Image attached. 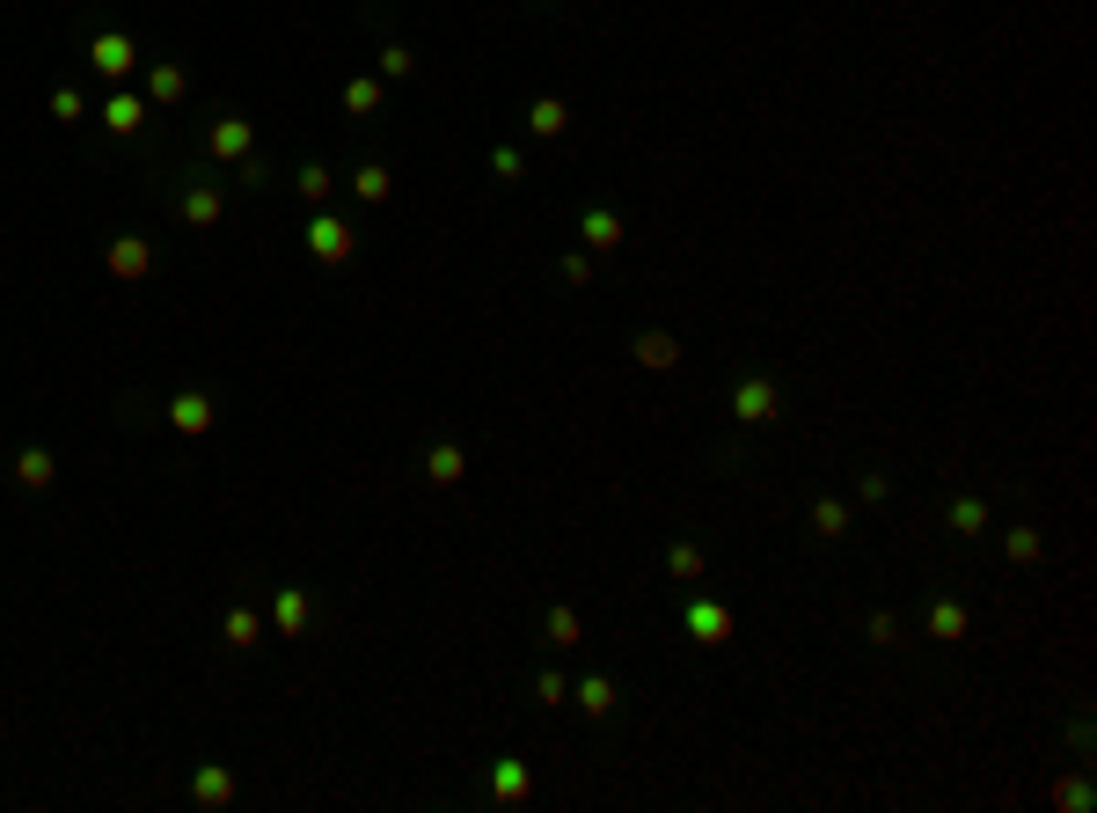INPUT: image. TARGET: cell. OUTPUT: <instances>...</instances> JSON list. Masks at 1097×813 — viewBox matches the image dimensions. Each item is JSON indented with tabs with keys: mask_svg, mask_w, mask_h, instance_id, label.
Wrapping results in <instances>:
<instances>
[{
	"mask_svg": "<svg viewBox=\"0 0 1097 813\" xmlns=\"http://www.w3.org/2000/svg\"><path fill=\"white\" fill-rule=\"evenodd\" d=\"M680 631L696 637V645H731L739 616H731L725 602H710V594H688V602H680Z\"/></svg>",
	"mask_w": 1097,
	"mask_h": 813,
	"instance_id": "1",
	"label": "cell"
},
{
	"mask_svg": "<svg viewBox=\"0 0 1097 813\" xmlns=\"http://www.w3.org/2000/svg\"><path fill=\"white\" fill-rule=\"evenodd\" d=\"M776 410H784V389H776L768 374H739V381H731V418L739 425H768Z\"/></svg>",
	"mask_w": 1097,
	"mask_h": 813,
	"instance_id": "2",
	"label": "cell"
},
{
	"mask_svg": "<svg viewBox=\"0 0 1097 813\" xmlns=\"http://www.w3.org/2000/svg\"><path fill=\"white\" fill-rule=\"evenodd\" d=\"M220 212H227V191L212 177H198V184H183V191H176V220H183V228H220Z\"/></svg>",
	"mask_w": 1097,
	"mask_h": 813,
	"instance_id": "3",
	"label": "cell"
},
{
	"mask_svg": "<svg viewBox=\"0 0 1097 813\" xmlns=\"http://www.w3.org/2000/svg\"><path fill=\"white\" fill-rule=\"evenodd\" d=\"M308 249L322 257V265H351L359 235H351V220H345V212H315V220H308Z\"/></svg>",
	"mask_w": 1097,
	"mask_h": 813,
	"instance_id": "4",
	"label": "cell"
},
{
	"mask_svg": "<svg viewBox=\"0 0 1097 813\" xmlns=\"http://www.w3.org/2000/svg\"><path fill=\"white\" fill-rule=\"evenodd\" d=\"M923 631H929V645H966V631H974V616H966V602H951V594H937V602L923 608Z\"/></svg>",
	"mask_w": 1097,
	"mask_h": 813,
	"instance_id": "5",
	"label": "cell"
},
{
	"mask_svg": "<svg viewBox=\"0 0 1097 813\" xmlns=\"http://www.w3.org/2000/svg\"><path fill=\"white\" fill-rule=\"evenodd\" d=\"M88 67H96V73H110V81H124V73L140 67V44H132L124 30H103L96 44H88Z\"/></svg>",
	"mask_w": 1097,
	"mask_h": 813,
	"instance_id": "6",
	"label": "cell"
},
{
	"mask_svg": "<svg viewBox=\"0 0 1097 813\" xmlns=\"http://www.w3.org/2000/svg\"><path fill=\"white\" fill-rule=\"evenodd\" d=\"M206 155H212V161H242V155H257V125H249V118H212Z\"/></svg>",
	"mask_w": 1097,
	"mask_h": 813,
	"instance_id": "7",
	"label": "cell"
},
{
	"mask_svg": "<svg viewBox=\"0 0 1097 813\" xmlns=\"http://www.w3.org/2000/svg\"><path fill=\"white\" fill-rule=\"evenodd\" d=\"M944 528H951V535H966V543H974V535H988V528H995V506H988V498H980V492H958L951 506H944Z\"/></svg>",
	"mask_w": 1097,
	"mask_h": 813,
	"instance_id": "8",
	"label": "cell"
},
{
	"mask_svg": "<svg viewBox=\"0 0 1097 813\" xmlns=\"http://www.w3.org/2000/svg\"><path fill=\"white\" fill-rule=\"evenodd\" d=\"M169 425L183 433V440L212 433V396H206V389H176V396H169Z\"/></svg>",
	"mask_w": 1097,
	"mask_h": 813,
	"instance_id": "9",
	"label": "cell"
},
{
	"mask_svg": "<svg viewBox=\"0 0 1097 813\" xmlns=\"http://www.w3.org/2000/svg\"><path fill=\"white\" fill-rule=\"evenodd\" d=\"M103 265H110V279H147V271H154V249H147V235H118V242L103 249Z\"/></svg>",
	"mask_w": 1097,
	"mask_h": 813,
	"instance_id": "10",
	"label": "cell"
},
{
	"mask_svg": "<svg viewBox=\"0 0 1097 813\" xmlns=\"http://www.w3.org/2000/svg\"><path fill=\"white\" fill-rule=\"evenodd\" d=\"M527 792H535V777H527L520 755H498V762H490V799H498V806H520Z\"/></svg>",
	"mask_w": 1097,
	"mask_h": 813,
	"instance_id": "11",
	"label": "cell"
},
{
	"mask_svg": "<svg viewBox=\"0 0 1097 813\" xmlns=\"http://www.w3.org/2000/svg\"><path fill=\"white\" fill-rule=\"evenodd\" d=\"M271 623H279L286 637H300L315 623V602H308V586H279V594H271Z\"/></svg>",
	"mask_w": 1097,
	"mask_h": 813,
	"instance_id": "12",
	"label": "cell"
},
{
	"mask_svg": "<svg viewBox=\"0 0 1097 813\" xmlns=\"http://www.w3.org/2000/svg\"><path fill=\"white\" fill-rule=\"evenodd\" d=\"M637 367L674 374V367H680V337H674V330H645V337H637Z\"/></svg>",
	"mask_w": 1097,
	"mask_h": 813,
	"instance_id": "13",
	"label": "cell"
},
{
	"mask_svg": "<svg viewBox=\"0 0 1097 813\" xmlns=\"http://www.w3.org/2000/svg\"><path fill=\"white\" fill-rule=\"evenodd\" d=\"M564 125H571L564 96H535V103H527V132H535V140H564Z\"/></svg>",
	"mask_w": 1097,
	"mask_h": 813,
	"instance_id": "14",
	"label": "cell"
},
{
	"mask_svg": "<svg viewBox=\"0 0 1097 813\" xmlns=\"http://www.w3.org/2000/svg\"><path fill=\"white\" fill-rule=\"evenodd\" d=\"M578 235H586V249H615V242H622V212L586 206V212H578Z\"/></svg>",
	"mask_w": 1097,
	"mask_h": 813,
	"instance_id": "15",
	"label": "cell"
},
{
	"mask_svg": "<svg viewBox=\"0 0 1097 813\" xmlns=\"http://www.w3.org/2000/svg\"><path fill=\"white\" fill-rule=\"evenodd\" d=\"M541 637H549L557 653H571V645H586V616L557 602V608H549V616H541Z\"/></svg>",
	"mask_w": 1097,
	"mask_h": 813,
	"instance_id": "16",
	"label": "cell"
},
{
	"mask_svg": "<svg viewBox=\"0 0 1097 813\" xmlns=\"http://www.w3.org/2000/svg\"><path fill=\"white\" fill-rule=\"evenodd\" d=\"M191 799L198 806H227V799H235V770H227V762H206L191 777Z\"/></svg>",
	"mask_w": 1097,
	"mask_h": 813,
	"instance_id": "17",
	"label": "cell"
},
{
	"mask_svg": "<svg viewBox=\"0 0 1097 813\" xmlns=\"http://www.w3.org/2000/svg\"><path fill=\"white\" fill-rule=\"evenodd\" d=\"M52 477H59L52 447H22V455H16V484H22V492H44Z\"/></svg>",
	"mask_w": 1097,
	"mask_h": 813,
	"instance_id": "18",
	"label": "cell"
},
{
	"mask_svg": "<svg viewBox=\"0 0 1097 813\" xmlns=\"http://www.w3.org/2000/svg\"><path fill=\"white\" fill-rule=\"evenodd\" d=\"M425 477H432V484H461V477H469V455H461V440H439L432 455H425Z\"/></svg>",
	"mask_w": 1097,
	"mask_h": 813,
	"instance_id": "19",
	"label": "cell"
},
{
	"mask_svg": "<svg viewBox=\"0 0 1097 813\" xmlns=\"http://www.w3.org/2000/svg\"><path fill=\"white\" fill-rule=\"evenodd\" d=\"M666 572H674L680 586H696L702 572H710V549H702V543H674V549H666Z\"/></svg>",
	"mask_w": 1097,
	"mask_h": 813,
	"instance_id": "20",
	"label": "cell"
},
{
	"mask_svg": "<svg viewBox=\"0 0 1097 813\" xmlns=\"http://www.w3.org/2000/svg\"><path fill=\"white\" fill-rule=\"evenodd\" d=\"M1003 557H1010V565H1039V557H1046V535L1031 528V520H1017V528L1003 535Z\"/></svg>",
	"mask_w": 1097,
	"mask_h": 813,
	"instance_id": "21",
	"label": "cell"
},
{
	"mask_svg": "<svg viewBox=\"0 0 1097 813\" xmlns=\"http://www.w3.org/2000/svg\"><path fill=\"white\" fill-rule=\"evenodd\" d=\"M257 637H263V616L235 602V608H227V645H235V653H257Z\"/></svg>",
	"mask_w": 1097,
	"mask_h": 813,
	"instance_id": "22",
	"label": "cell"
},
{
	"mask_svg": "<svg viewBox=\"0 0 1097 813\" xmlns=\"http://www.w3.org/2000/svg\"><path fill=\"white\" fill-rule=\"evenodd\" d=\"M571 696H578V711H586V718H608V711H615V682H608V674H586Z\"/></svg>",
	"mask_w": 1097,
	"mask_h": 813,
	"instance_id": "23",
	"label": "cell"
},
{
	"mask_svg": "<svg viewBox=\"0 0 1097 813\" xmlns=\"http://www.w3.org/2000/svg\"><path fill=\"white\" fill-rule=\"evenodd\" d=\"M103 125H110V132H124V140H132V132H140V125H147V103H140V96H110V103H103Z\"/></svg>",
	"mask_w": 1097,
	"mask_h": 813,
	"instance_id": "24",
	"label": "cell"
},
{
	"mask_svg": "<svg viewBox=\"0 0 1097 813\" xmlns=\"http://www.w3.org/2000/svg\"><path fill=\"white\" fill-rule=\"evenodd\" d=\"M345 110L351 118H373V110H381V81H373V73H351L345 81Z\"/></svg>",
	"mask_w": 1097,
	"mask_h": 813,
	"instance_id": "25",
	"label": "cell"
},
{
	"mask_svg": "<svg viewBox=\"0 0 1097 813\" xmlns=\"http://www.w3.org/2000/svg\"><path fill=\"white\" fill-rule=\"evenodd\" d=\"M351 191H359L366 206H381V198L396 191V184H388V169H381V161H359V169H351Z\"/></svg>",
	"mask_w": 1097,
	"mask_h": 813,
	"instance_id": "26",
	"label": "cell"
},
{
	"mask_svg": "<svg viewBox=\"0 0 1097 813\" xmlns=\"http://www.w3.org/2000/svg\"><path fill=\"white\" fill-rule=\"evenodd\" d=\"M183 89H191L183 67H154V73H147V103H183Z\"/></svg>",
	"mask_w": 1097,
	"mask_h": 813,
	"instance_id": "27",
	"label": "cell"
},
{
	"mask_svg": "<svg viewBox=\"0 0 1097 813\" xmlns=\"http://www.w3.org/2000/svg\"><path fill=\"white\" fill-rule=\"evenodd\" d=\"M812 528L827 535V543H841V535H849V506H841V498H812Z\"/></svg>",
	"mask_w": 1097,
	"mask_h": 813,
	"instance_id": "28",
	"label": "cell"
},
{
	"mask_svg": "<svg viewBox=\"0 0 1097 813\" xmlns=\"http://www.w3.org/2000/svg\"><path fill=\"white\" fill-rule=\"evenodd\" d=\"M300 198H308V206H330V191H337V177H330V169H322V161H308V169H300Z\"/></svg>",
	"mask_w": 1097,
	"mask_h": 813,
	"instance_id": "29",
	"label": "cell"
},
{
	"mask_svg": "<svg viewBox=\"0 0 1097 813\" xmlns=\"http://www.w3.org/2000/svg\"><path fill=\"white\" fill-rule=\"evenodd\" d=\"M1054 806H1061V813H1090V777H1083V770H1076V777H1061V784H1054Z\"/></svg>",
	"mask_w": 1097,
	"mask_h": 813,
	"instance_id": "30",
	"label": "cell"
},
{
	"mask_svg": "<svg viewBox=\"0 0 1097 813\" xmlns=\"http://www.w3.org/2000/svg\"><path fill=\"white\" fill-rule=\"evenodd\" d=\"M410 73H418L410 44H388V52H381V81H410Z\"/></svg>",
	"mask_w": 1097,
	"mask_h": 813,
	"instance_id": "31",
	"label": "cell"
},
{
	"mask_svg": "<svg viewBox=\"0 0 1097 813\" xmlns=\"http://www.w3.org/2000/svg\"><path fill=\"white\" fill-rule=\"evenodd\" d=\"M856 498H864V506H878V498H892V477H878V469H864V477H856Z\"/></svg>",
	"mask_w": 1097,
	"mask_h": 813,
	"instance_id": "32",
	"label": "cell"
},
{
	"mask_svg": "<svg viewBox=\"0 0 1097 813\" xmlns=\"http://www.w3.org/2000/svg\"><path fill=\"white\" fill-rule=\"evenodd\" d=\"M864 631H871V645H892V637H900V616H892V608H871Z\"/></svg>",
	"mask_w": 1097,
	"mask_h": 813,
	"instance_id": "33",
	"label": "cell"
},
{
	"mask_svg": "<svg viewBox=\"0 0 1097 813\" xmlns=\"http://www.w3.org/2000/svg\"><path fill=\"white\" fill-rule=\"evenodd\" d=\"M52 118H59V125L81 118V89H52Z\"/></svg>",
	"mask_w": 1097,
	"mask_h": 813,
	"instance_id": "34",
	"label": "cell"
},
{
	"mask_svg": "<svg viewBox=\"0 0 1097 813\" xmlns=\"http://www.w3.org/2000/svg\"><path fill=\"white\" fill-rule=\"evenodd\" d=\"M535 696H541V704H564V696H571V682H564V674H541Z\"/></svg>",
	"mask_w": 1097,
	"mask_h": 813,
	"instance_id": "35",
	"label": "cell"
},
{
	"mask_svg": "<svg viewBox=\"0 0 1097 813\" xmlns=\"http://www.w3.org/2000/svg\"><path fill=\"white\" fill-rule=\"evenodd\" d=\"M564 279H571V286L592 279V257H586V249H571V257H564Z\"/></svg>",
	"mask_w": 1097,
	"mask_h": 813,
	"instance_id": "36",
	"label": "cell"
},
{
	"mask_svg": "<svg viewBox=\"0 0 1097 813\" xmlns=\"http://www.w3.org/2000/svg\"><path fill=\"white\" fill-rule=\"evenodd\" d=\"M490 169H498V177L512 184V177H520V147H498V155H490Z\"/></svg>",
	"mask_w": 1097,
	"mask_h": 813,
	"instance_id": "37",
	"label": "cell"
}]
</instances>
